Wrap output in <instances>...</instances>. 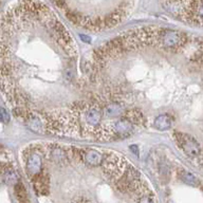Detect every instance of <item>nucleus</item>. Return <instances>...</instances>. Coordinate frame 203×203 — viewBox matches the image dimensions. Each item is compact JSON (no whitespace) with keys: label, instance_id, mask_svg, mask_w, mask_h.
<instances>
[{"label":"nucleus","instance_id":"nucleus-9","mask_svg":"<svg viewBox=\"0 0 203 203\" xmlns=\"http://www.w3.org/2000/svg\"><path fill=\"white\" fill-rule=\"evenodd\" d=\"M202 191H203V187H202Z\"/></svg>","mask_w":203,"mask_h":203},{"label":"nucleus","instance_id":"nucleus-8","mask_svg":"<svg viewBox=\"0 0 203 203\" xmlns=\"http://www.w3.org/2000/svg\"><path fill=\"white\" fill-rule=\"evenodd\" d=\"M1 118H2L3 123H7L10 121V114H9V112H7L4 108L1 109Z\"/></svg>","mask_w":203,"mask_h":203},{"label":"nucleus","instance_id":"nucleus-6","mask_svg":"<svg viewBox=\"0 0 203 203\" xmlns=\"http://www.w3.org/2000/svg\"><path fill=\"white\" fill-rule=\"evenodd\" d=\"M178 176H179L180 180H182L185 184H188V185L191 186H197L199 184L198 178L191 172H186L184 169H180L179 172H178Z\"/></svg>","mask_w":203,"mask_h":203},{"label":"nucleus","instance_id":"nucleus-2","mask_svg":"<svg viewBox=\"0 0 203 203\" xmlns=\"http://www.w3.org/2000/svg\"><path fill=\"white\" fill-rule=\"evenodd\" d=\"M31 112L41 120L44 133L57 137L115 141L141 130L125 106L93 94L54 111Z\"/></svg>","mask_w":203,"mask_h":203},{"label":"nucleus","instance_id":"nucleus-4","mask_svg":"<svg viewBox=\"0 0 203 203\" xmlns=\"http://www.w3.org/2000/svg\"><path fill=\"white\" fill-rule=\"evenodd\" d=\"M1 180H2L3 183L9 186H15L19 180L18 172L15 170V168L9 162L5 163L4 159H2V162H1Z\"/></svg>","mask_w":203,"mask_h":203},{"label":"nucleus","instance_id":"nucleus-1","mask_svg":"<svg viewBox=\"0 0 203 203\" xmlns=\"http://www.w3.org/2000/svg\"><path fill=\"white\" fill-rule=\"evenodd\" d=\"M49 10L48 5L39 0L38 35L35 0H19L7 7L2 16L1 92L12 111L26 108L34 85L37 87L27 112L42 111V85L51 87L59 84L70 96L73 95L71 91L76 93L82 88L76 84L77 47L52 11L47 19L46 32L45 22ZM52 93L58 109L53 89Z\"/></svg>","mask_w":203,"mask_h":203},{"label":"nucleus","instance_id":"nucleus-5","mask_svg":"<svg viewBox=\"0 0 203 203\" xmlns=\"http://www.w3.org/2000/svg\"><path fill=\"white\" fill-rule=\"evenodd\" d=\"M152 127L159 131H166L174 127L172 118L166 113H162L157 115L152 121Z\"/></svg>","mask_w":203,"mask_h":203},{"label":"nucleus","instance_id":"nucleus-3","mask_svg":"<svg viewBox=\"0 0 203 203\" xmlns=\"http://www.w3.org/2000/svg\"><path fill=\"white\" fill-rule=\"evenodd\" d=\"M172 137L174 139L175 143L177 144V146L189 159L199 163L201 158L203 157V147L196 137H194L191 133L178 130L172 131Z\"/></svg>","mask_w":203,"mask_h":203},{"label":"nucleus","instance_id":"nucleus-7","mask_svg":"<svg viewBox=\"0 0 203 203\" xmlns=\"http://www.w3.org/2000/svg\"><path fill=\"white\" fill-rule=\"evenodd\" d=\"M15 191H16V196L18 201H26L27 200V191L24 189L23 185L22 184H18L17 183L15 185Z\"/></svg>","mask_w":203,"mask_h":203}]
</instances>
